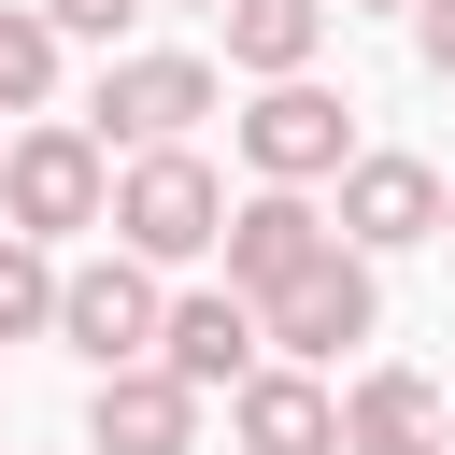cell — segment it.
Returning a JSON list of instances; mask_svg holds the SVG:
<instances>
[{"mask_svg":"<svg viewBox=\"0 0 455 455\" xmlns=\"http://www.w3.org/2000/svg\"><path fill=\"white\" fill-rule=\"evenodd\" d=\"M114 213V256H142V270H171V256H213V228H228V185L171 142V156H128V185L100 199Z\"/></svg>","mask_w":455,"mask_h":455,"instance_id":"obj_1","label":"cell"},{"mask_svg":"<svg viewBox=\"0 0 455 455\" xmlns=\"http://www.w3.org/2000/svg\"><path fill=\"white\" fill-rule=\"evenodd\" d=\"M0 199H14V242H71V228H100L114 171H100L85 128H14L0 142Z\"/></svg>","mask_w":455,"mask_h":455,"instance_id":"obj_2","label":"cell"},{"mask_svg":"<svg viewBox=\"0 0 455 455\" xmlns=\"http://www.w3.org/2000/svg\"><path fill=\"white\" fill-rule=\"evenodd\" d=\"M156 270L142 256H85V270H57V341L85 355V370H142L156 355Z\"/></svg>","mask_w":455,"mask_h":455,"instance_id":"obj_3","label":"cell"},{"mask_svg":"<svg viewBox=\"0 0 455 455\" xmlns=\"http://www.w3.org/2000/svg\"><path fill=\"white\" fill-rule=\"evenodd\" d=\"M199 114H213V71H199V57H114V71H100V128H85V142H142V156H171Z\"/></svg>","mask_w":455,"mask_h":455,"instance_id":"obj_4","label":"cell"},{"mask_svg":"<svg viewBox=\"0 0 455 455\" xmlns=\"http://www.w3.org/2000/svg\"><path fill=\"white\" fill-rule=\"evenodd\" d=\"M427 228H441V171L427 156H341V213H327L341 256H398Z\"/></svg>","mask_w":455,"mask_h":455,"instance_id":"obj_5","label":"cell"},{"mask_svg":"<svg viewBox=\"0 0 455 455\" xmlns=\"http://www.w3.org/2000/svg\"><path fill=\"white\" fill-rule=\"evenodd\" d=\"M370 313H384V299H370V256H341V242H327L299 284H270V299H256V341H284V355H341V341H370Z\"/></svg>","mask_w":455,"mask_h":455,"instance_id":"obj_6","label":"cell"},{"mask_svg":"<svg viewBox=\"0 0 455 455\" xmlns=\"http://www.w3.org/2000/svg\"><path fill=\"white\" fill-rule=\"evenodd\" d=\"M213 242H228V299H242V313H256V299H270V284H299V270H313V256H327V213H313V199H299V185H256V199H242V213H228V228H213Z\"/></svg>","mask_w":455,"mask_h":455,"instance_id":"obj_7","label":"cell"},{"mask_svg":"<svg viewBox=\"0 0 455 455\" xmlns=\"http://www.w3.org/2000/svg\"><path fill=\"white\" fill-rule=\"evenodd\" d=\"M341 142H355V114L299 71V85H270L256 114H242V156H256V185H313V171H341Z\"/></svg>","mask_w":455,"mask_h":455,"instance_id":"obj_8","label":"cell"},{"mask_svg":"<svg viewBox=\"0 0 455 455\" xmlns=\"http://www.w3.org/2000/svg\"><path fill=\"white\" fill-rule=\"evenodd\" d=\"M142 370H156V384H185V398H213V384H242V370H256V313H242L228 284H213V299H171Z\"/></svg>","mask_w":455,"mask_h":455,"instance_id":"obj_9","label":"cell"},{"mask_svg":"<svg viewBox=\"0 0 455 455\" xmlns=\"http://www.w3.org/2000/svg\"><path fill=\"white\" fill-rule=\"evenodd\" d=\"M228 412H242V455H341V398L313 370H242Z\"/></svg>","mask_w":455,"mask_h":455,"instance_id":"obj_10","label":"cell"},{"mask_svg":"<svg viewBox=\"0 0 455 455\" xmlns=\"http://www.w3.org/2000/svg\"><path fill=\"white\" fill-rule=\"evenodd\" d=\"M185 427H199V398L156 384V370H100V398H85V441L100 455H185Z\"/></svg>","mask_w":455,"mask_h":455,"instance_id":"obj_11","label":"cell"},{"mask_svg":"<svg viewBox=\"0 0 455 455\" xmlns=\"http://www.w3.org/2000/svg\"><path fill=\"white\" fill-rule=\"evenodd\" d=\"M341 455H441V384L427 370H370L341 398Z\"/></svg>","mask_w":455,"mask_h":455,"instance_id":"obj_12","label":"cell"},{"mask_svg":"<svg viewBox=\"0 0 455 455\" xmlns=\"http://www.w3.org/2000/svg\"><path fill=\"white\" fill-rule=\"evenodd\" d=\"M313 43H327V0H228V57H242V71L299 85V71H313Z\"/></svg>","mask_w":455,"mask_h":455,"instance_id":"obj_13","label":"cell"},{"mask_svg":"<svg viewBox=\"0 0 455 455\" xmlns=\"http://www.w3.org/2000/svg\"><path fill=\"white\" fill-rule=\"evenodd\" d=\"M43 85H57V28L0 0V114H43Z\"/></svg>","mask_w":455,"mask_h":455,"instance_id":"obj_14","label":"cell"},{"mask_svg":"<svg viewBox=\"0 0 455 455\" xmlns=\"http://www.w3.org/2000/svg\"><path fill=\"white\" fill-rule=\"evenodd\" d=\"M28 327H57V270H43V242L0 228V341H28Z\"/></svg>","mask_w":455,"mask_h":455,"instance_id":"obj_15","label":"cell"},{"mask_svg":"<svg viewBox=\"0 0 455 455\" xmlns=\"http://www.w3.org/2000/svg\"><path fill=\"white\" fill-rule=\"evenodd\" d=\"M28 14H43L57 43H128V14H142V0H28Z\"/></svg>","mask_w":455,"mask_h":455,"instance_id":"obj_16","label":"cell"},{"mask_svg":"<svg viewBox=\"0 0 455 455\" xmlns=\"http://www.w3.org/2000/svg\"><path fill=\"white\" fill-rule=\"evenodd\" d=\"M412 57H427V71L455 85V0H412Z\"/></svg>","mask_w":455,"mask_h":455,"instance_id":"obj_17","label":"cell"},{"mask_svg":"<svg viewBox=\"0 0 455 455\" xmlns=\"http://www.w3.org/2000/svg\"><path fill=\"white\" fill-rule=\"evenodd\" d=\"M185 14H228V0H185Z\"/></svg>","mask_w":455,"mask_h":455,"instance_id":"obj_18","label":"cell"},{"mask_svg":"<svg viewBox=\"0 0 455 455\" xmlns=\"http://www.w3.org/2000/svg\"><path fill=\"white\" fill-rule=\"evenodd\" d=\"M441 228H455V199H441Z\"/></svg>","mask_w":455,"mask_h":455,"instance_id":"obj_19","label":"cell"}]
</instances>
